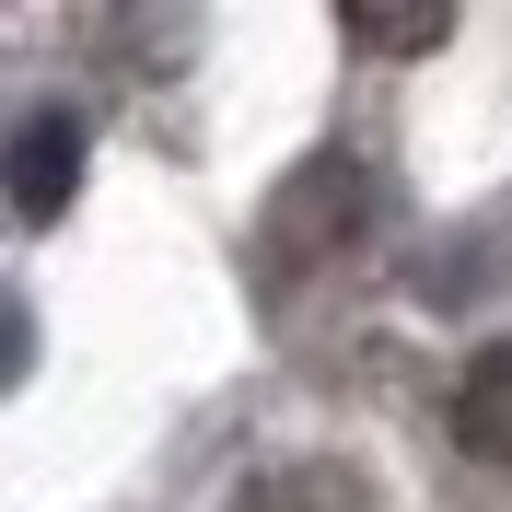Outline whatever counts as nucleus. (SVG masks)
Instances as JSON below:
<instances>
[{"instance_id":"1","label":"nucleus","mask_w":512,"mask_h":512,"mask_svg":"<svg viewBox=\"0 0 512 512\" xmlns=\"http://www.w3.org/2000/svg\"><path fill=\"white\" fill-rule=\"evenodd\" d=\"M70 187H82V117H70V105H35V117L12 128V210H24V222H59Z\"/></svg>"},{"instance_id":"3","label":"nucleus","mask_w":512,"mask_h":512,"mask_svg":"<svg viewBox=\"0 0 512 512\" xmlns=\"http://www.w3.org/2000/svg\"><path fill=\"white\" fill-rule=\"evenodd\" d=\"M350 35L373 47V59H419V47L454 35V12H350Z\"/></svg>"},{"instance_id":"2","label":"nucleus","mask_w":512,"mask_h":512,"mask_svg":"<svg viewBox=\"0 0 512 512\" xmlns=\"http://www.w3.org/2000/svg\"><path fill=\"white\" fill-rule=\"evenodd\" d=\"M454 443L478 466H512V350H478L454 384Z\"/></svg>"}]
</instances>
